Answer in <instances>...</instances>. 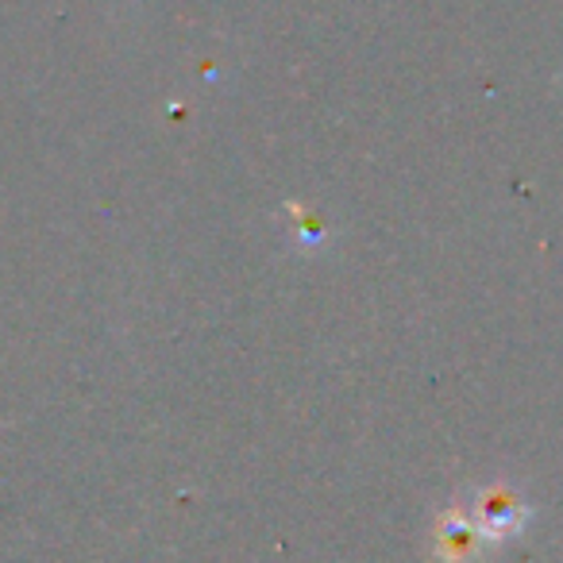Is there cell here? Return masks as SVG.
<instances>
[{
  "instance_id": "6da1fadb",
  "label": "cell",
  "mask_w": 563,
  "mask_h": 563,
  "mask_svg": "<svg viewBox=\"0 0 563 563\" xmlns=\"http://www.w3.org/2000/svg\"><path fill=\"white\" fill-rule=\"evenodd\" d=\"M525 525V506L517 494L509 490H486L483 501H478V521L475 529L483 532V537H514V532H521Z\"/></svg>"
}]
</instances>
